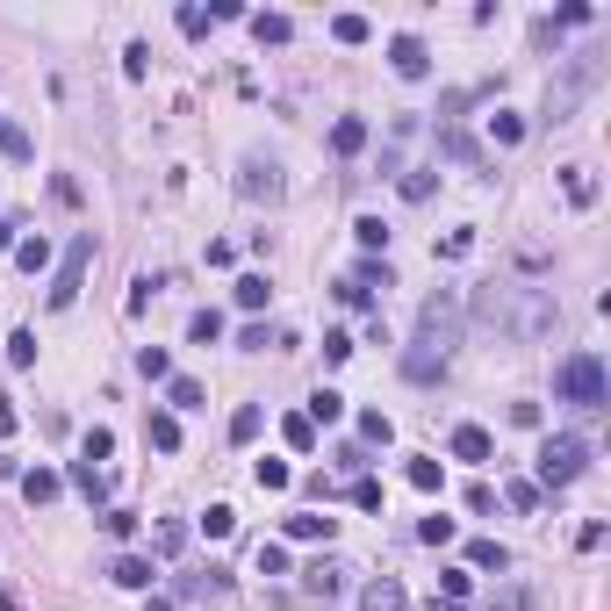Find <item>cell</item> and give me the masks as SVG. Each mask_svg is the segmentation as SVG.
<instances>
[{
  "instance_id": "cell-41",
  "label": "cell",
  "mask_w": 611,
  "mask_h": 611,
  "mask_svg": "<svg viewBox=\"0 0 611 611\" xmlns=\"http://www.w3.org/2000/svg\"><path fill=\"white\" fill-rule=\"evenodd\" d=\"M504 504L510 510H539V482H504Z\"/></svg>"
},
{
  "instance_id": "cell-22",
  "label": "cell",
  "mask_w": 611,
  "mask_h": 611,
  "mask_svg": "<svg viewBox=\"0 0 611 611\" xmlns=\"http://www.w3.org/2000/svg\"><path fill=\"white\" fill-rule=\"evenodd\" d=\"M188 338H195V345H216V338H223V309H195V316H188Z\"/></svg>"
},
{
  "instance_id": "cell-44",
  "label": "cell",
  "mask_w": 611,
  "mask_h": 611,
  "mask_svg": "<svg viewBox=\"0 0 611 611\" xmlns=\"http://www.w3.org/2000/svg\"><path fill=\"white\" fill-rule=\"evenodd\" d=\"M432 195V166H410L403 173V202H424Z\"/></svg>"
},
{
  "instance_id": "cell-49",
  "label": "cell",
  "mask_w": 611,
  "mask_h": 611,
  "mask_svg": "<svg viewBox=\"0 0 611 611\" xmlns=\"http://www.w3.org/2000/svg\"><path fill=\"white\" fill-rule=\"evenodd\" d=\"M353 504H360V510H382V482H374V475H360V482H353Z\"/></svg>"
},
{
  "instance_id": "cell-13",
  "label": "cell",
  "mask_w": 611,
  "mask_h": 611,
  "mask_svg": "<svg viewBox=\"0 0 611 611\" xmlns=\"http://www.w3.org/2000/svg\"><path fill=\"white\" fill-rule=\"evenodd\" d=\"M65 482H73L87 504H108V475L94 468V461H73V475H65Z\"/></svg>"
},
{
  "instance_id": "cell-47",
  "label": "cell",
  "mask_w": 611,
  "mask_h": 611,
  "mask_svg": "<svg viewBox=\"0 0 611 611\" xmlns=\"http://www.w3.org/2000/svg\"><path fill=\"white\" fill-rule=\"evenodd\" d=\"M7 360L29 367V360H36V331H15V338H7Z\"/></svg>"
},
{
  "instance_id": "cell-48",
  "label": "cell",
  "mask_w": 611,
  "mask_h": 611,
  "mask_svg": "<svg viewBox=\"0 0 611 611\" xmlns=\"http://www.w3.org/2000/svg\"><path fill=\"white\" fill-rule=\"evenodd\" d=\"M468 583H475L468 568H446V576H439V590H446V605H461V597H468Z\"/></svg>"
},
{
  "instance_id": "cell-31",
  "label": "cell",
  "mask_w": 611,
  "mask_h": 611,
  "mask_svg": "<svg viewBox=\"0 0 611 611\" xmlns=\"http://www.w3.org/2000/svg\"><path fill=\"white\" fill-rule=\"evenodd\" d=\"M252 482H259V490H288V482H296V468H288V461H259V468H252Z\"/></svg>"
},
{
  "instance_id": "cell-33",
  "label": "cell",
  "mask_w": 611,
  "mask_h": 611,
  "mask_svg": "<svg viewBox=\"0 0 611 611\" xmlns=\"http://www.w3.org/2000/svg\"><path fill=\"white\" fill-rule=\"evenodd\" d=\"M151 547H159V554H166V561H173V554H180V547H188V525H180V518H166V525H159V532H151Z\"/></svg>"
},
{
  "instance_id": "cell-55",
  "label": "cell",
  "mask_w": 611,
  "mask_h": 611,
  "mask_svg": "<svg viewBox=\"0 0 611 611\" xmlns=\"http://www.w3.org/2000/svg\"><path fill=\"white\" fill-rule=\"evenodd\" d=\"M0 245H15V223H0Z\"/></svg>"
},
{
  "instance_id": "cell-51",
  "label": "cell",
  "mask_w": 611,
  "mask_h": 611,
  "mask_svg": "<svg viewBox=\"0 0 611 611\" xmlns=\"http://www.w3.org/2000/svg\"><path fill=\"white\" fill-rule=\"evenodd\" d=\"M468 510H475V518H490V510H497V490H490V482H475V490H468Z\"/></svg>"
},
{
  "instance_id": "cell-2",
  "label": "cell",
  "mask_w": 611,
  "mask_h": 611,
  "mask_svg": "<svg viewBox=\"0 0 611 611\" xmlns=\"http://www.w3.org/2000/svg\"><path fill=\"white\" fill-rule=\"evenodd\" d=\"M554 396L576 410H605L611 403V382H605V360L597 353H568L561 367H554Z\"/></svg>"
},
{
  "instance_id": "cell-46",
  "label": "cell",
  "mask_w": 611,
  "mask_h": 611,
  "mask_svg": "<svg viewBox=\"0 0 611 611\" xmlns=\"http://www.w3.org/2000/svg\"><path fill=\"white\" fill-rule=\"evenodd\" d=\"M122 73L144 80V73H151V44H130V51H122Z\"/></svg>"
},
{
  "instance_id": "cell-36",
  "label": "cell",
  "mask_w": 611,
  "mask_h": 611,
  "mask_svg": "<svg viewBox=\"0 0 611 611\" xmlns=\"http://www.w3.org/2000/svg\"><path fill=\"white\" fill-rule=\"evenodd\" d=\"M360 439H367V446H389V439H396V424H389L382 410H367V417H360Z\"/></svg>"
},
{
  "instance_id": "cell-39",
  "label": "cell",
  "mask_w": 611,
  "mask_h": 611,
  "mask_svg": "<svg viewBox=\"0 0 611 611\" xmlns=\"http://www.w3.org/2000/svg\"><path fill=\"white\" fill-rule=\"evenodd\" d=\"M102 532H108V539H130V532H137V510H122V504L102 510Z\"/></svg>"
},
{
  "instance_id": "cell-5",
  "label": "cell",
  "mask_w": 611,
  "mask_h": 611,
  "mask_svg": "<svg viewBox=\"0 0 611 611\" xmlns=\"http://www.w3.org/2000/svg\"><path fill=\"white\" fill-rule=\"evenodd\" d=\"M87 267H94V230H80V238L65 245V259H58V274H51V309H73V303H80Z\"/></svg>"
},
{
  "instance_id": "cell-37",
  "label": "cell",
  "mask_w": 611,
  "mask_h": 611,
  "mask_svg": "<svg viewBox=\"0 0 611 611\" xmlns=\"http://www.w3.org/2000/svg\"><path fill=\"white\" fill-rule=\"evenodd\" d=\"M0 151H7V159H29V130L7 122V115H0Z\"/></svg>"
},
{
  "instance_id": "cell-19",
  "label": "cell",
  "mask_w": 611,
  "mask_h": 611,
  "mask_svg": "<svg viewBox=\"0 0 611 611\" xmlns=\"http://www.w3.org/2000/svg\"><path fill=\"white\" fill-rule=\"evenodd\" d=\"M468 568H497V576H504V568H510L504 539H468Z\"/></svg>"
},
{
  "instance_id": "cell-1",
  "label": "cell",
  "mask_w": 611,
  "mask_h": 611,
  "mask_svg": "<svg viewBox=\"0 0 611 611\" xmlns=\"http://www.w3.org/2000/svg\"><path fill=\"white\" fill-rule=\"evenodd\" d=\"M475 316L497 324L518 345H532L561 324V303H554V288H475Z\"/></svg>"
},
{
  "instance_id": "cell-20",
  "label": "cell",
  "mask_w": 611,
  "mask_h": 611,
  "mask_svg": "<svg viewBox=\"0 0 611 611\" xmlns=\"http://www.w3.org/2000/svg\"><path fill=\"white\" fill-rule=\"evenodd\" d=\"M166 403H173V410H202L209 389H202V382H188V374H173V382H166Z\"/></svg>"
},
{
  "instance_id": "cell-10",
  "label": "cell",
  "mask_w": 611,
  "mask_h": 611,
  "mask_svg": "<svg viewBox=\"0 0 611 611\" xmlns=\"http://www.w3.org/2000/svg\"><path fill=\"white\" fill-rule=\"evenodd\" d=\"M303 590H309V597H338V590H345V568H338V561H309Z\"/></svg>"
},
{
  "instance_id": "cell-15",
  "label": "cell",
  "mask_w": 611,
  "mask_h": 611,
  "mask_svg": "<svg viewBox=\"0 0 611 611\" xmlns=\"http://www.w3.org/2000/svg\"><path fill=\"white\" fill-rule=\"evenodd\" d=\"M561 188H568V202H576V209H597V173H590V166H568Z\"/></svg>"
},
{
  "instance_id": "cell-34",
  "label": "cell",
  "mask_w": 611,
  "mask_h": 611,
  "mask_svg": "<svg viewBox=\"0 0 611 611\" xmlns=\"http://www.w3.org/2000/svg\"><path fill=\"white\" fill-rule=\"evenodd\" d=\"M267 296H274L267 274H245V281H238V309H267Z\"/></svg>"
},
{
  "instance_id": "cell-23",
  "label": "cell",
  "mask_w": 611,
  "mask_h": 611,
  "mask_svg": "<svg viewBox=\"0 0 611 611\" xmlns=\"http://www.w3.org/2000/svg\"><path fill=\"white\" fill-rule=\"evenodd\" d=\"M281 439H288L296 453H309V446H316V424H309L303 410H288V417H281Z\"/></svg>"
},
{
  "instance_id": "cell-53",
  "label": "cell",
  "mask_w": 611,
  "mask_h": 611,
  "mask_svg": "<svg viewBox=\"0 0 611 611\" xmlns=\"http://www.w3.org/2000/svg\"><path fill=\"white\" fill-rule=\"evenodd\" d=\"M15 432V396H0V439Z\"/></svg>"
},
{
  "instance_id": "cell-21",
  "label": "cell",
  "mask_w": 611,
  "mask_h": 611,
  "mask_svg": "<svg viewBox=\"0 0 611 611\" xmlns=\"http://www.w3.org/2000/svg\"><path fill=\"white\" fill-rule=\"evenodd\" d=\"M58 490H65V482H58L51 468H29V475H22V497H29V504H51Z\"/></svg>"
},
{
  "instance_id": "cell-54",
  "label": "cell",
  "mask_w": 611,
  "mask_h": 611,
  "mask_svg": "<svg viewBox=\"0 0 611 611\" xmlns=\"http://www.w3.org/2000/svg\"><path fill=\"white\" fill-rule=\"evenodd\" d=\"M144 611H173V605H166V597H144Z\"/></svg>"
},
{
  "instance_id": "cell-29",
  "label": "cell",
  "mask_w": 611,
  "mask_h": 611,
  "mask_svg": "<svg viewBox=\"0 0 611 611\" xmlns=\"http://www.w3.org/2000/svg\"><path fill=\"white\" fill-rule=\"evenodd\" d=\"M137 367H144V382H173V360H166V345H144V353H137Z\"/></svg>"
},
{
  "instance_id": "cell-43",
  "label": "cell",
  "mask_w": 611,
  "mask_h": 611,
  "mask_svg": "<svg viewBox=\"0 0 611 611\" xmlns=\"http://www.w3.org/2000/svg\"><path fill=\"white\" fill-rule=\"evenodd\" d=\"M259 576H288V547H274V539H259Z\"/></svg>"
},
{
  "instance_id": "cell-3",
  "label": "cell",
  "mask_w": 611,
  "mask_h": 611,
  "mask_svg": "<svg viewBox=\"0 0 611 611\" xmlns=\"http://www.w3.org/2000/svg\"><path fill=\"white\" fill-rule=\"evenodd\" d=\"M539 490H568L583 468H590V439H576V432H554L547 446H539Z\"/></svg>"
},
{
  "instance_id": "cell-26",
  "label": "cell",
  "mask_w": 611,
  "mask_h": 611,
  "mask_svg": "<svg viewBox=\"0 0 611 611\" xmlns=\"http://www.w3.org/2000/svg\"><path fill=\"white\" fill-rule=\"evenodd\" d=\"M15 267H22V274H44V267H51V245H44V238H22V245H15Z\"/></svg>"
},
{
  "instance_id": "cell-56",
  "label": "cell",
  "mask_w": 611,
  "mask_h": 611,
  "mask_svg": "<svg viewBox=\"0 0 611 611\" xmlns=\"http://www.w3.org/2000/svg\"><path fill=\"white\" fill-rule=\"evenodd\" d=\"M0 611H15V597H7V590H0Z\"/></svg>"
},
{
  "instance_id": "cell-18",
  "label": "cell",
  "mask_w": 611,
  "mask_h": 611,
  "mask_svg": "<svg viewBox=\"0 0 611 611\" xmlns=\"http://www.w3.org/2000/svg\"><path fill=\"white\" fill-rule=\"evenodd\" d=\"M303 417L309 424H338V417H345V396H338V389H316V396L303 403Z\"/></svg>"
},
{
  "instance_id": "cell-4",
  "label": "cell",
  "mask_w": 611,
  "mask_h": 611,
  "mask_svg": "<svg viewBox=\"0 0 611 611\" xmlns=\"http://www.w3.org/2000/svg\"><path fill=\"white\" fill-rule=\"evenodd\" d=\"M597 80H605V65H597V58H576V65H568V80H561V87H547V115H539V122H568L576 108L597 94Z\"/></svg>"
},
{
  "instance_id": "cell-12",
  "label": "cell",
  "mask_w": 611,
  "mask_h": 611,
  "mask_svg": "<svg viewBox=\"0 0 611 611\" xmlns=\"http://www.w3.org/2000/svg\"><path fill=\"white\" fill-rule=\"evenodd\" d=\"M108 576H115V583H122V590H151V583H159V568H151V561H144V554H122V561H115V568H108Z\"/></svg>"
},
{
  "instance_id": "cell-24",
  "label": "cell",
  "mask_w": 611,
  "mask_h": 611,
  "mask_svg": "<svg viewBox=\"0 0 611 611\" xmlns=\"http://www.w3.org/2000/svg\"><path fill=\"white\" fill-rule=\"evenodd\" d=\"M252 36H259V44H288L296 22H288V15H252Z\"/></svg>"
},
{
  "instance_id": "cell-32",
  "label": "cell",
  "mask_w": 611,
  "mask_h": 611,
  "mask_svg": "<svg viewBox=\"0 0 611 611\" xmlns=\"http://www.w3.org/2000/svg\"><path fill=\"white\" fill-rule=\"evenodd\" d=\"M410 490H424V497L446 490V468H439V461H410Z\"/></svg>"
},
{
  "instance_id": "cell-42",
  "label": "cell",
  "mask_w": 611,
  "mask_h": 611,
  "mask_svg": "<svg viewBox=\"0 0 611 611\" xmlns=\"http://www.w3.org/2000/svg\"><path fill=\"white\" fill-rule=\"evenodd\" d=\"M417 539H424V547H446V539H453V518H439V510H432V518L417 525Z\"/></svg>"
},
{
  "instance_id": "cell-27",
  "label": "cell",
  "mask_w": 611,
  "mask_h": 611,
  "mask_svg": "<svg viewBox=\"0 0 611 611\" xmlns=\"http://www.w3.org/2000/svg\"><path fill=\"white\" fill-rule=\"evenodd\" d=\"M259 424H267V410H259V403H245L238 417H230V439H238V446H252V439H259Z\"/></svg>"
},
{
  "instance_id": "cell-6",
  "label": "cell",
  "mask_w": 611,
  "mask_h": 611,
  "mask_svg": "<svg viewBox=\"0 0 611 611\" xmlns=\"http://www.w3.org/2000/svg\"><path fill=\"white\" fill-rule=\"evenodd\" d=\"M417 331H424L417 345H432V353L446 360V353H453V338H461V296H432V303L417 309Z\"/></svg>"
},
{
  "instance_id": "cell-52",
  "label": "cell",
  "mask_w": 611,
  "mask_h": 611,
  "mask_svg": "<svg viewBox=\"0 0 611 611\" xmlns=\"http://www.w3.org/2000/svg\"><path fill=\"white\" fill-rule=\"evenodd\" d=\"M446 259H461V252H475V230H446V245H439Z\"/></svg>"
},
{
  "instance_id": "cell-11",
  "label": "cell",
  "mask_w": 611,
  "mask_h": 611,
  "mask_svg": "<svg viewBox=\"0 0 611 611\" xmlns=\"http://www.w3.org/2000/svg\"><path fill=\"white\" fill-rule=\"evenodd\" d=\"M410 597H403V583H396V576H382V583H367V590H360V611H403Z\"/></svg>"
},
{
  "instance_id": "cell-16",
  "label": "cell",
  "mask_w": 611,
  "mask_h": 611,
  "mask_svg": "<svg viewBox=\"0 0 611 611\" xmlns=\"http://www.w3.org/2000/svg\"><path fill=\"white\" fill-rule=\"evenodd\" d=\"M403 374H410V382H439V374H446V360H439L432 345H410V353H403Z\"/></svg>"
},
{
  "instance_id": "cell-35",
  "label": "cell",
  "mask_w": 611,
  "mask_h": 611,
  "mask_svg": "<svg viewBox=\"0 0 611 611\" xmlns=\"http://www.w3.org/2000/svg\"><path fill=\"white\" fill-rule=\"evenodd\" d=\"M353 238H360L367 252H382V245H389V223H382V216H360V223H353Z\"/></svg>"
},
{
  "instance_id": "cell-14",
  "label": "cell",
  "mask_w": 611,
  "mask_h": 611,
  "mask_svg": "<svg viewBox=\"0 0 611 611\" xmlns=\"http://www.w3.org/2000/svg\"><path fill=\"white\" fill-rule=\"evenodd\" d=\"M360 144H367V122H360V115H338V122H331V151H338V159H353Z\"/></svg>"
},
{
  "instance_id": "cell-25",
  "label": "cell",
  "mask_w": 611,
  "mask_h": 611,
  "mask_svg": "<svg viewBox=\"0 0 611 611\" xmlns=\"http://www.w3.org/2000/svg\"><path fill=\"white\" fill-rule=\"evenodd\" d=\"M331 36H338V44H367L374 22H367V15H331Z\"/></svg>"
},
{
  "instance_id": "cell-17",
  "label": "cell",
  "mask_w": 611,
  "mask_h": 611,
  "mask_svg": "<svg viewBox=\"0 0 611 611\" xmlns=\"http://www.w3.org/2000/svg\"><path fill=\"white\" fill-rule=\"evenodd\" d=\"M338 532V518H324V510H296L288 518V539H331Z\"/></svg>"
},
{
  "instance_id": "cell-40",
  "label": "cell",
  "mask_w": 611,
  "mask_h": 611,
  "mask_svg": "<svg viewBox=\"0 0 611 611\" xmlns=\"http://www.w3.org/2000/svg\"><path fill=\"white\" fill-rule=\"evenodd\" d=\"M490 137H497V144H525V122H518V115H490Z\"/></svg>"
},
{
  "instance_id": "cell-45",
  "label": "cell",
  "mask_w": 611,
  "mask_h": 611,
  "mask_svg": "<svg viewBox=\"0 0 611 611\" xmlns=\"http://www.w3.org/2000/svg\"><path fill=\"white\" fill-rule=\"evenodd\" d=\"M590 15H597V7H590V0H568V7H561V15H554V29H583V22H590Z\"/></svg>"
},
{
  "instance_id": "cell-8",
  "label": "cell",
  "mask_w": 611,
  "mask_h": 611,
  "mask_svg": "<svg viewBox=\"0 0 611 611\" xmlns=\"http://www.w3.org/2000/svg\"><path fill=\"white\" fill-rule=\"evenodd\" d=\"M453 461H475L482 468V461H497V439L482 424H453Z\"/></svg>"
},
{
  "instance_id": "cell-50",
  "label": "cell",
  "mask_w": 611,
  "mask_h": 611,
  "mask_svg": "<svg viewBox=\"0 0 611 611\" xmlns=\"http://www.w3.org/2000/svg\"><path fill=\"white\" fill-rule=\"evenodd\" d=\"M324 360H331V367L353 360V338H345V331H324Z\"/></svg>"
},
{
  "instance_id": "cell-28",
  "label": "cell",
  "mask_w": 611,
  "mask_h": 611,
  "mask_svg": "<svg viewBox=\"0 0 611 611\" xmlns=\"http://www.w3.org/2000/svg\"><path fill=\"white\" fill-rule=\"evenodd\" d=\"M202 532H209V539H230V532H238V510H230V504H209L202 510Z\"/></svg>"
},
{
  "instance_id": "cell-9",
  "label": "cell",
  "mask_w": 611,
  "mask_h": 611,
  "mask_svg": "<svg viewBox=\"0 0 611 611\" xmlns=\"http://www.w3.org/2000/svg\"><path fill=\"white\" fill-rule=\"evenodd\" d=\"M389 65H396L403 80H424V73H432V51H424L417 36H396V44H389Z\"/></svg>"
},
{
  "instance_id": "cell-7",
  "label": "cell",
  "mask_w": 611,
  "mask_h": 611,
  "mask_svg": "<svg viewBox=\"0 0 611 611\" xmlns=\"http://www.w3.org/2000/svg\"><path fill=\"white\" fill-rule=\"evenodd\" d=\"M238 195H245V202H274V195H281V166H274V159H245Z\"/></svg>"
},
{
  "instance_id": "cell-38",
  "label": "cell",
  "mask_w": 611,
  "mask_h": 611,
  "mask_svg": "<svg viewBox=\"0 0 611 611\" xmlns=\"http://www.w3.org/2000/svg\"><path fill=\"white\" fill-rule=\"evenodd\" d=\"M108 453H115V432H102V424H94V432H87V446H80V461H94V468H102Z\"/></svg>"
},
{
  "instance_id": "cell-30",
  "label": "cell",
  "mask_w": 611,
  "mask_h": 611,
  "mask_svg": "<svg viewBox=\"0 0 611 611\" xmlns=\"http://www.w3.org/2000/svg\"><path fill=\"white\" fill-rule=\"evenodd\" d=\"M151 446H159V453H173V446H180V417H173V410H159V417H151Z\"/></svg>"
}]
</instances>
